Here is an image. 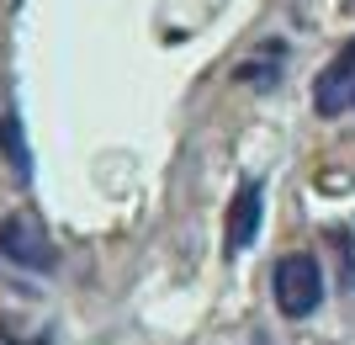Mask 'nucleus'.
Returning <instances> with one entry per match:
<instances>
[{"instance_id":"3","label":"nucleus","mask_w":355,"mask_h":345,"mask_svg":"<svg viewBox=\"0 0 355 345\" xmlns=\"http://www.w3.org/2000/svg\"><path fill=\"white\" fill-rule=\"evenodd\" d=\"M260 218H266V180H239L234 208H228V255H244L260 239Z\"/></svg>"},{"instance_id":"5","label":"nucleus","mask_w":355,"mask_h":345,"mask_svg":"<svg viewBox=\"0 0 355 345\" xmlns=\"http://www.w3.org/2000/svg\"><path fill=\"white\" fill-rule=\"evenodd\" d=\"M0 154H6V165H11L21 180H32V149H27L21 112H6V117H0Z\"/></svg>"},{"instance_id":"4","label":"nucleus","mask_w":355,"mask_h":345,"mask_svg":"<svg viewBox=\"0 0 355 345\" xmlns=\"http://www.w3.org/2000/svg\"><path fill=\"white\" fill-rule=\"evenodd\" d=\"M313 101H318V117H340V112L355 106V37L334 53V64H329L324 75H318Z\"/></svg>"},{"instance_id":"1","label":"nucleus","mask_w":355,"mask_h":345,"mask_svg":"<svg viewBox=\"0 0 355 345\" xmlns=\"http://www.w3.org/2000/svg\"><path fill=\"white\" fill-rule=\"evenodd\" d=\"M270 298L286 319H308L324 303V271L313 255H282L270 271Z\"/></svg>"},{"instance_id":"2","label":"nucleus","mask_w":355,"mask_h":345,"mask_svg":"<svg viewBox=\"0 0 355 345\" xmlns=\"http://www.w3.org/2000/svg\"><path fill=\"white\" fill-rule=\"evenodd\" d=\"M0 260L43 276V271H53V239L32 218H0Z\"/></svg>"}]
</instances>
